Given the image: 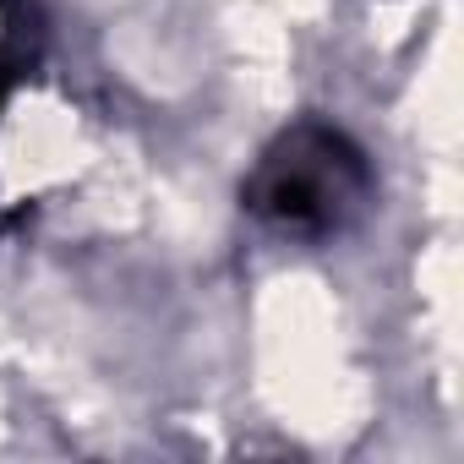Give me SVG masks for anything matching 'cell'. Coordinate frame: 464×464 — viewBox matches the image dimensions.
Listing matches in <instances>:
<instances>
[{
	"label": "cell",
	"instance_id": "1",
	"mask_svg": "<svg viewBox=\"0 0 464 464\" xmlns=\"http://www.w3.org/2000/svg\"><path fill=\"white\" fill-rule=\"evenodd\" d=\"M241 202L290 241H334L372 202V164L350 131L295 121L257 153Z\"/></svg>",
	"mask_w": 464,
	"mask_h": 464
},
{
	"label": "cell",
	"instance_id": "2",
	"mask_svg": "<svg viewBox=\"0 0 464 464\" xmlns=\"http://www.w3.org/2000/svg\"><path fill=\"white\" fill-rule=\"evenodd\" d=\"M6 88H12V72H6V66H0V104H6Z\"/></svg>",
	"mask_w": 464,
	"mask_h": 464
}]
</instances>
